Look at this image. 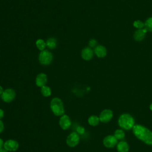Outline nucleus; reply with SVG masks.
Listing matches in <instances>:
<instances>
[{"label":"nucleus","instance_id":"1","mask_svg":"<svg viewBox=\"0 0 152 152\" xmlns=\"http://www.w3.org/2000/svg\"><path fill=\"white\" fill-rule=\"evenodd\" d=\"M133 132L137 138L148 145H152V132L145 127L136 125L132 128Z\"/></svg>","mask_w":152,"mask_h":152},{"label":"nucleus","instance_id":"2","mask_svg":"<svg viewBox=\"0 0 152 152\" xmlns=\"http://www.w3.org/2000/svg\"><path fill=\"white\" fill-rule=\"evenodd\" d=\"M50 107L55 115L57 116H61L64 115L65 110L64 104L61 99L58 97L53 98L50 102Z\"/></svg>","mask_w":152,"mask_h":152},{"label":"nucleus","instance_id":"3","mask_svg":"<svg viewBox=\"0 0 152 152\" xmlns=\"http://www.w3.org/2000/svg\"><path fill=\"white\" fill-rule=\"evenodd\" d=\"M118 124L121 128L125 129H129L134 126V120L130 115L122 114L119 118Z\"/></svg>","mask_w":152,"mask_h":152},{"label":"nucleus","instance_id":"4","mask_svg":"<svg viewBox=\"0 0 152 152\" xmlns=\"http://www.w3.org/2000/svg\"><path fill=\"white\" fill-rule=\"evenodd\" d=\"M53 59L52 53L48 50H43L40 52L39 55V62L43 65H49Z\"/></svg>","mask_w":152,"mask_h":152},{"label":"nucleus","instance_id":"5","mask_svg":"<svg viewBox=\"0 0 152 152\" xmlns=\"http://www.w3.org/2000/svg\"><path fill=\"white\" fill-rule=\"evenodd\" d=\"M80 137L77 132H73L69 134L66 138V144L70 147H74L78 144Z\"/></svg>","mask_w":152,"mask_h":152},{"label":"nucleus","instance_id":"6","mask_svg":"<svg viewBox=\"0 0 152 152\" xmlns=\"http://www.w3.org/2000/svg\"><path fill=\"white\" fill-rule=\"evenodd\" d=\"M15 97V92L12 88H7L4 90L1 94V98L4 102L10 103L12 102Z\"/></svg>","mask_w":152,"mask_h":152},{"label":"nucleus","instance_id":"7","mask_svg":"<svg viewBox=\"0 0 152 152\" xmlns=\"http://www.w3.org/2000/svg\"><path fill=\"white\" fill-rule=\"evenodd\" d=\"M19 147L18 142L14 140H7L4 144V148L7 151L14 152L17 151Z\"/></svg>","mask_w":152,"mask_h":152},{"label":"nucleus","instance_id":"8","mask_svg":"<svg viewBox=\"0 0 152 152\" xmlns=\"http://www.w3.org/2000/svg\"><path fill=\"white\" fill-rule=\"evenodd\" d=\"M59 126L62 129L66 130L70 127L71 125V121L68 115L64 114L61 116L59 121Z\"/></svg>","mask_w":152,"mask_h":152},{"label":"nucleus","instance_id":"9","mask_svg":"<svg viewBox=\"0 0 152 152\" xmlns=\"http://www.w3.org/2000/svg\"><path fill=\"white\" fill-rule=\"evenodd\" d=\"M113 112L110 109H104L103 110L99 116L100 121L103 123L108 122L112 118Z\"/></svg>","mask_w":152,"mask_h":152},{"label":"nucleus","instance_id":"10","mask_svg":"<svg viewBox=\"0 0 152 152\" xmlns=\"http://www.w3.org/2000/svg\"><path fill=\"white\" fill-rule=\"evenodd\" d=\"M103 144L107 148H112L117 144V139L115 136L108 135L103 140Z\"/></svg>","mask_w":152,"mask_h":152},{"label":"nucleus","instance_id":"11","mask_svg":"<svg viewBox=\"0 0 152 152\" xmlns=\"http://www.w3.org/2000/svg\"><path fill=\"white\" fill-rule=\"evenodd\" d=\"M147 32V30L145 28H143L142 29H137L134 33V39L137 42L142 41L145 37L146 33Z\"/></svg>","mask_w":152,"mask_h":152},{"label":"nucleus","instance_id":"12","mask_svg":"<svg viewBox=\"0 0 152 152\" xmlns=\"http://www.w3.org/2000/svg\"><path fill=\"white\" fill-rule=\"evenodd\" d=\"M47 75L44 73L39 74L36 78V84L39 87L46 86L47 83Z\"/></svg>","mask_w":152,"mask_h":152},{"label":"nucleus","instance_id":"13","mask_svg":"<svg viewBox=\"0 0 152 152\" xmlns=\"http://www.w3.org/2000/svg\"><path fill=\"white\" fill-rule=\"evenodd\" d=\"M93 51L89 47H86L84 48L81 51V57L83 59L86 61L90 60L93 58Z\"/></svg>","mask_w":152,"mask_h":152},{"label":"nucleus","instance_id":"14","mask_svg":"<svg viewBox=\"0 0 152 152\" xmlns=\"http://www.w3.org/2000/svg\"><path fill=\"white\" fill-rule=\"evenodd\" d=\"M94 53L99 58H103L107 54L106 48L102 45H97L94 48Z\"/></svg>","mask_w":152,"mask_h":152},{"label":"nucleus","instance_id":"15","mask_svg":"<svg viewBox=\"0 0 152 152\" xmlns=\"http://www.w3.org/2000/svg\"><path fill=\"white\" fill-rule=\"evenodd\" d=\"M117 150L119 152H128L129 150L128 144L125 141H121L118 144Z\"/></svg>","mask_w":152,"mask_h":152},{"label":"nucleus","instance_id":"16","mask_svg":"<svg viewBox=\"0 0 152 152\" xmlns=\"http://www.w3.org/2000/svg\"><path fill=\"white\" fill-rule=\"evenodd\" d=\"M46 46H48V48L50 49H53L56 47L57 41L56 39L53 37H50L46 40Z\"/></svg>","mask_w":152,"mask_h":152},{"label":"nucleus","instance_id":"17","mask_svg":"<svg viewBox=\"0 0 152 152\" xmlns=\"http://www.w3.org/2000/svg\"><path fill=\"white\" fill-rule=\"evenodd\" d=\"M100 121L99 118L96 115H92L88 119V124L91 126H96L99 124Z\"/></svg>","mask_w":152,"mask_h":152},{"label":"nucleus","instance_id":"18","mask_svg":"<svg viewBox=\"0 0 152 152\" xmlns=\"http://www.w3.org/2000/svg\"><path fill=\"white\" fill-rule=\"evenodd\" d=\"M36 46L39 50L42 51V50H45V49L46 46V42L43 39H39L36 40Z\"/></svg>","mask_w":152,"mask_h":152},{"label":"nucleus","instance_id":"19","mask_svg":"<svg viewBox=\"0 0 152 152\" xmlns=\"http://www.w3.org/2000/svg\"><path fill=\"white\" fill-rule=\"evenodd\" d=\"M40 91L44 97H48V96H50L51 94V89L49 87L47 86H44L42 87Z\"/></svg>","mask_w":152,"mask_h":152},{"label":"nucleus","instance_id":"20","mask_svg":"<svg viewBox=\"0 0 152 152\" xmlns=\"http://www.w3.org/2000/svg\"><path fill=\"white\" fill-rule=\"evenodd\" d=\"M144 28L148 31H152V17L146 20L144 23Z\"/></svg>","mask_w":152,"mask_h":152},{"label":"nucleus","instance_id":"21","mask_svg":"<svg viewBox=\"0 0 152 152\" xmlns=\"http://www.w3.org/2000/svg\"><path fill=\"white\" fill-rule=\"evenodd\" d=\"M133 26L137 29H142L144 27V23H143L141 20H135L133 23Z\"/></svg>","mask_w":152,"mask_h":152},{"label":"nucleus","instance_id":"22","mask_svg":"<svg viewBox=\"0 0 152 152\" xmlns=\"http://www.w3.org/2000/svg\"><path fill=\"white\" fill-rule=\"evenodd\" d=\"M114 136L116 139H122L125 137V134L122 130L117 129L115 132Z\"/></svg>","mask_w":152,"mask_h":152},{"label":"nucleus","instance_id":"23","mask_svg":"<svg viewBox=\"0 0 152 152\" xmlns=\"http://www.w3.org/2000/svg\"><path fill=\"white\" fill-rule=\"evenodd\" d=\"M77 132L78 134H83V133H84L85 132V129L84 127L81 126H78L77 128Z\"/></svg>","mask_w":152,"mask_h":152},{"label":"nucleus","instance_id":"24","mask_svg":"<svg viewBox=\"0 0 152 152\" xmlns=\"http://www.w3.org/2000/svg\"><path fill=\"white\" fill-rule=\"evenodd\" d=\"M97 41L95 40V39H91V40H89V42H88V45H89V46H90V47H95V46H97L96 45H97Z\"/></svg>","mask_w":152,"mask_h":152},{"label":"nucleus","instance_id":"25","mask_svg":"<svg viewBox=\"0 0 152 152\" xmlns=\"http://www.w3.org/2000/svg\"><path fill=\"white\" fill-rule=\"evenodd\" d=\"M4 129V125L3 122L0 119V133H1Z\"/></svg>","mask_w":152,"mask_h":152},{"label":"nucleus","instance_id":"26","mask_svg":"<svg viewBox=\"0 0 152 152\" xmlns=\"http://www.w3.org/2000/svg\"><path fill=\"white\" fill-rule=\"evenodd\" d=\"M4 142L3 140L0 138V149L3 148V147H4Z\"/></svg>","mask_w":152,"mask_h":152},{"label":"nucleus","instance_id":"27","mask_svg":"<svg viewBox=\"0 0 152 152\" xmlns=\"http://www.w3.org/2000/svg\"><path fill=\"white\" fill-rule=\"evenodd\" d=\"M4 112L2 109H0V119L1 120L4 117Z\"/></svg>","mask_w":152,"mask_h":152},{"label":"nucleus","instance_id":"28","mask_svg":"<svg viewBox=\"0 0 152 152\" xmlns=\"http://www.w3.org/2000/svg\"><path fill=\"white\" fill-rule=\"evenodd\" d=\"M3 91H4V90H3L2 87H1V86H0V95H1V94H2Z\"/></svg>","mask_w":152,"mask_h":152},{"label":"nucleus","instance_id":"29","mask_svg":"<svg viewBox=\"0 0 152 152\" xmlns=\"http://www.w3.org/2000/svg\"><path fill=\"white\" fill-rule=\"evenodd\" d=\"M0 152H8V151L5 149L2 148V149H0Z\"/></svg>","mask_w":152,"mask_h":152},{"label":"nucleus","instance_id":"30","mask_svg":"<svg viewBox=\"0 0 152 152\" xmlns=\"http://www.w3.org/2000/svg\"><path fill=\"white\" fill-rule=\"evenodd\" d=\"M150 109L152 110V103L150 104Z\"/></svg>","mask_w":152,"mask_h":152}]
</instances>
